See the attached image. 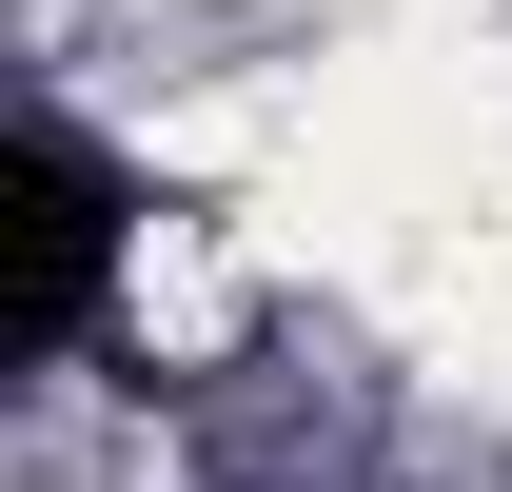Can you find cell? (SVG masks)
<instances>
[{"label": "cell", "instance_id": "1", "mask_svg": "<svg viewBox=\"0 0 512 492\" xmlns=\"http://www.w3.org/2000/svg\"><path fill=\"white\" fill-rule=\"evenodd\" d=\"M99 276H119V178H99L60 119H20V138H0V355H20V374L79 355Z\"/></svg>", "mask_w": 512, "mask_h": 492}]
</instances>
